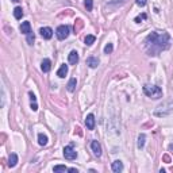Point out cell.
Segmentation results:
<instances>
[{"label":"cell","instance_id":"obj_1","mask_svg":"<svg viewBox=\"0 0 173 173\" xmlns=\"http://www.w3.org/2000/svg\"><path fill=\"white\" fill-rule=\"evenodd\" d=\"M171 46V35L168 33H152L145 39V49L149 56H158Z\"/></svg>","mask_w":173,"mask_h":173},{"label":"cell","instance_id":"obj_2","mask_svg":"<svg viewBox=\"0 0 173 173\" xmlns=\"http://www.w3.org/2000/svg\"><path fill=\"white\" fill-rule=\"evenodd\" d=\"M173 111V100H166L162 104H160L154 111L155 116H168Z\"/></svg>","mask_w":173,"mask_h":173},{"label":"cell","instance_id":"obj_3","mask_svg":"<svg viewBox=\"0 0 173 173\" xmlns=\"http://www.w3.org/2000/svg\"><path fill=\"white\" fill-rule=\"evenodd\" d=\"M143 92H145V95L148 97H150V99H161L162 97V89L160 88V86L157 85H150V84H146L143 86Z\"/></svg>","mask_w":173,"mask_h":173},{"label":"cell","instance_id":"obj_4","mask_svg":"<svg viewBox=\"0 0 173 173\" xmlns=\"http://www.w3.org/2000/svg\"><path fill=\"white\" fill-rule=\"evenodd\" d=\"M69 31H70V28H69V26H66V24H61V26H58V27H57V30H56L57 38H58V39H61V41H64V39L68 38V35H69Z\"/></svg>","mask_w":173,"mask_h":173},{"label":"cell","instance_id":"obj_5","mask_svg":"<svg viewBox=\"0 0 173 173\" xmlns=\"http://www.w3.org/2000/svg\"><path fill=\"white\" fill-rule=\"evenodd\" d=\"M64 157L66 158V160H76L77 157V152L73 149V146L69 145V146H65L64 148Z\"/></svg>","mask_w":173,"mask_h":173},{"label":"cell","instance_id":"obj_6","mask_svg":"<svg viewBox=\"0 0 173 173\" xmlns=\"http://www.w3.org/2000/svg\"><path fill=\"white\" fill-rule=\"evenodd\" d=\"M91 149H92V152H93V154L96 155V157H100V155H102V146H100V143L97 142V141H92L91 142Z\"/></svg>","mask_w":173,"mask_h":173},{"label":"cell","instance_id":"obj_7","mask_svg":"<svg viewBox=\"0 0 173 173\" xmlns=\"http://www.w3.org/2000/svg\"><path fill=\"white\" fill-rule=\"evenodd\" d=\"M39 34L42 35V38L50 39L51 37H53V30H51L50 27H42L41 30H39Z\"/></svg>","mask_w":173,"mask_h":173},{"label":"cell","instance_id":"obj_8","mask_svg":"<svg viewBox=\"0 0 173 173\" xmlns=\"http://www.w3.org/2000/svg\"><path fill=\"white\" fill-rule=\"evenodd\" d=\"M85 126H86V129H88V130H93L95 129V116L92 114L86 115V118H85Z\"/></svg>","mask_w":173,"mask_h":173},{"label":"cell","instance_id":"obj_9","mask_svg":"<svg viewBox=\"0 0 173 173\" xmlns=\"http://www.w3.org/2000/svg\"><path fill=\"white\" fill-rule=\"evenodd\" d=\"M68 60H69V64L76 65L77 62H79V53H77L76 50H72L68 56Z\"/></svg>","mask_w":173,"mask_h":173},{"label":"cell","instance_id":"obj_10","mask_svg":"<svg viewBox=\"0 0 173 173\" xmlns=\"http://www.w3.org/2000/svg\"><path fill=\"white\" fill-rule=\"evenodd\" d=\"M41 69H42V72H45V73H47L49 70L51 69V61L49 58H45L42 61V64H41Z\"/></svg>","mask_w":173,"mask_h":173},{"label":"cell","instance_id":"obj_11","mask_svg":"<svg viewBox=\"0 0 173 173\" xmlns=\"http://www.w3.org/2000/svg\"><path fill=\"white\" fill-rule=\"evenodd\" d=\"M112 171H114L115 173L122 172V171H123V164H122V161H119V160L114 161V162H112Z\"/></svg>","mask_w":173,"mask_h":173},{"label":"cell","instance_id":"obj_12","mask_svg":"<svg viewBox=\"0 0 173 173\" xmlns=\"http://www.w3.org/2000/svg\"><path fill=\"white\" fill-rule=\"evenodd\" d=\"M21 33L22 34H26L27 35L28 33H31V24L30 22H23L21 24Z\"/></svg>","mask_w":173,"mask_h":173},{"label":"cell","instance_id":"obj_13","mask_svg":"<svg viewBox=\"0 0 173 173\" xmlns=\"http://www.w3.org/2000/svg\"><path fill=\"white\" fill-rule=\"evenodd\" d=\"M68 74V65H61L60 66V69H58V72H57V76L58 77H61V79H64V77Z\"/></svg>","mask_w":173,"mask_h":173},{"label":"cell","instance_id":"obj_14","mask_svg":"<svg viewBox=\"0 0 173 173\" xmlns=\"http://www.w3.org/2000/svg\"><path fill=\"white\" fill-rule=\"evenodd\" d=\"M16 164H18V155H16L15 153H12V154L10 155V158H8V166H10V168H14Z\"/></svg>","mask_w":173,"mask_h":173},{"label":"cell","instance_id":"obj_15","mask_svg":"<svg viewBox=\"0 0 173 173\" xmlns=\"http://www.w3.org/2000/svg\"><path fill=\"white\" fill-rule=\"evenodd\" d=\"M76 85H77V80H76V77H72V79L69 80V83H68V85H66V88H68V91H69V92H73L74 89H76Z\"/></svg>","mask_w":173,"mask_h":173},{"label":"cell","instance_id":"obj_16","mask_svg":"<svg viewBox=\"0 0 173 173\" xmlns=\"http://www.w3.org/2000/svg\"><path fill=\"white\" fill-rule=\"evenodd\" d=\"M86 65H88L89 68H96V66L99 65V60H97L96 57H89V58L86 60Z\"/></svg>","mask_w":173,"mask_h":173},{"label":"cell","instance_id":"obj_17","mask_svg":"<svg viewBox=\"0 0 173 173\" xmlns=\"http://www.w3.org/2000/svg\"><path fill=\"white\" fill-rule=\"evenodd\" d=\"M38 143L41 146H45L46 143H47V137H46L43 132H39L38 134Z\"/></svg>","mask_w":173,"mask_h":173},{"label":"cell","instance_id":"obj_18","mask_svg":"<svg viewBox=\"0 0 173 173\" xmlns=\"http://www.w3.org/2000/svg\"><path fill=\"white\" fill-rule=\"evenodd\" d=\"M14 16H15V19H22V16H23L22 7H15V10H14Z\"/></svg>","mask_w":173,"mask_h":173},{"label":"cell","instance_id":"obj_19","mask_svg":"<svg viewBox=\"0 0 173 173\" xmlns=\"http://www.w3.org/2000/svg\"><path fill=\"white\" fill-rule=\"evenodd\" d=\"M145 141H146V135L145 134H141L139 137H138V148L142 149L143 146H145Z\"/></svg>","mask_w":173,"mask_h":173},{"label":"cell","instance_id":"obj_20","mask_svg":"<svg viewBox=\"0 0 173 173\" xmlns=\"http://www.w3.org/2000/svg\"><path fill=\"white\" fill-rule=\"evenodd\" d=\"M95 35H91V34H89V35H86L85 37V39H84V42H85V45H88V46H91V45H93L95 43Z\"/></svg>","mask_w":173,"mask_h":173},{"label":"cell","instance_id":"obj_21","mask_svg":"<svg viewBox=\"0 0 173 173\" xmlns=\"http://www.w3.org/2000/svg\"><path fill=\"white\" fill-rule=\"evenodd\" d=\"M84 5H85L86 11H92V8H93V0H84Z\"/></svg>","mask_w":173,"mask_h":173},{"label":"cell","instance_id":"obj_22","mask_svg":"<svg viewBox=\"0 0 173 173\" xmlns=\"http://www.w3.org/2000/svg\"><path fill=\"white\" fill-rule=\"evenodd\" d=\"M53 171L54 172H66V171H68V168H66V166L65 165H56V166H54V168H53Z\"/></svg>","mask_w":173,"mask_h":173},{"label":"cell","instance_id":"obj_23","mask_svg":"<svg viewBox=\"0 0 173 173\" xmlns=\"http://www.w3.org/2000/svg\"><path fill=\"white\" fill-rule=\"evenodd\" d=\"M34 39H35V35H34V33L31 31V33L27 34V43H28V45H33Z\"/></svg>","mask_w":173,"mask_h":173},{"label":"cell","instance_id":"obj_24","mask_svg":"<svg viewBox=\"0 0 173 173\" xmlns=\"http://www.w3.org/2000/svg\"><path fill=\"white\" fill-rule=\"evenodd\" d=\"M112 50H114V46H112V43H107V45H106V47H104V53L106 54H109V53H112Z\"/></svg>","mask_w":173,"mask_h":173},{"label":"cell","instance_id":"obj_25","mask_svg":"<svg viewBox=\"0 0 173 173\" xmlns=\"http://www.w3.org/2000/svg\"><path fill=\"white\" fill-rule=\"evenodd\" d=\"M76 23H77V26L74 24V31H79L80 28H81V26H83V21H80L79 19V21H76Z\"/></svg>","mask_w":173,"mask_h":173},{"label":"cell","instance_id":"obj_26","mask_svg":"<svg viewBox=\"0 0 173 173\" xmlns=\"http://www.w3.org/2000/svg\"><path fill=\"white\" fill-rule=\"evenodd\" d=\"M143 19H146V14H142V15L137 16V18H135V22H137V23H141V21H143Z\"/></svg>","mask_w":173,"mask_h":173},{"label":"cell","instance_id":"obj_27","mask_svg":"<svg viewBox=\"0 0 173 173\" xmlns=\"http://www.w3.org/2000/svg\"><path fill=\"white\" fill-rule=\"evenodd\" d=\"M135 3H137L139 7H145L146 5V0H135Z\"/></svg>","mask_w":173,"mask_h":173},{"label":"cell","instance_id":"obj_28","mask_svg":"<svg viewBox=\"0 0 173 173\" xmlns=\"http://www.w3.org/2000/svg\"><path fill=\"white\" fill-rule=\"evenodd\" d=\"M31 109H33V111H37V109H38V104H37V102H31Z\"/></svg>","mask_w":173,"mask_h":173},{"label":"cell","instance_id":"obj_29","mask_svg":"<svg viewBox=\"0 0 173 173\" xmlns=\"http://www.w3.org/2000/svg\"><path fill=\"white\" fill-rule=\"evenodd\" d=\"M28 95H30V99H31V102H37V97H35V95H34L33 92H30V93H28Z\"/></svg>","mask_w":173,"mask_h":173},{"label":"cell","instance_id":"obj_30","mask_svg":"<svg viewBox=\"0 0 173 173\" xmlns=\"http://www.w3.org/2000/svg\"><path fill=\"white\" fill-rule=\"evenodd\" d=\"M68 172H72V173H73V172H76V173H77L79 171H77L76 168H70V169H68Z\"/></svg>","mask_w":173,"mask_h":173},{"label":"cell","instance_id":"obj_31","mask_svg":"<svg viewBox=\"0 0 173 173\" xmlns=\"http://www.w3.org/2000/svg\"><path fill=\"white\" fill-rule=\"evenodd\" d=\"M169 149H171V150H173V145H171V146H169Z\"/></svg>","mask_w":173,"mask_h":173},{"label":"cell","instance_id":"obj_32","mask_svg":"<svg viewBox=\"0 0 173 173\" xmlns=\"http://www.w3.org/2000/svg\"><path fill=\"white\" fill-rule=\"evenodd\" d=\"M12 2H14V3H18V2H19V0H12Z\"/></svg>","mask_w":173,"mask_h":173}]
</instances>
